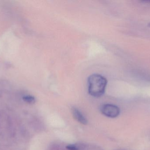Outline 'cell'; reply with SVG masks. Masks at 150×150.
<instances>
[{
  "mask_svg": "<svg viewBox=\"0 0 150 150\" xmlns=\"http://www.w3.org/2000/svg\"><path fill=\"white\" fill-rule=\"evenodd\" d=\"M88 90L89 94L95 97H101L104 94L107 84L105 77L99 74H93L88 77Z\"/></svg>",
  "mask_w": 150,
  "mask_h": 150,
  "instance_id": "1",
  "label": "cell"
},
{
  "mask_svg": "<svg viewBox=\"0 0 150 150\" xmlns=\"http://www.w3.org/2000/svg\"><path fill=\"white\" fill-rule=\"evenodd\" d=\"M102 114L110 118H115L120 114V109L118 107L112 104H105L100 108Z\"/></svg>",
  "mask_w": 150,
  "mask_h": 150,
  "instance_id": "2",
  "label": "cell"
},
{
  "mask_svg": "<svg viewBox=\"0 0 150 150\" xmlns=\"http://www.w3.org/2000/svg\"><path fill=\"white\" fill-rule=\"evenodd\" d=\"M72 113L74 118L79 123L83 125H86L87 124V119L83 116L82 113L76 108H73L72 109Z\"/></svg>",
  "mask_w": 150,
  "mask_h": 150,
  "instance_id": "3",
  "label": "cell"
},
{
  "mask_svg": "<svg viewBox=\"0 0 150 150\" xmlns=\"http://www.w3.org/2000/svg\"><path fill=\"white\" fill-rule=\"evenodd\" d=\"M67 149L69 150H79L78 147L74 144H69L66 147Z\"/></svg>",
  "mask_w": 150,
  "mask_h": 150,
  "instance_id": "5",
  "label": "cell"
},
{
  "mask_svg": "<svg viewBox=\"0 0 150 150\" xmlns=\"http://www.w3.org/2000/svg\"><path fill=\"white\" fill-rule=\"evenodd\" d=\"M23 100L25 101L29 104H33L35 102V99L33 96L28 95L24 97Z\"/></svg>",
  "mask_w": 150,
  "mask_h": 150,
  "instance_id": "4",
  "label": "cell"
},
{
  "mask_svg": "<svg viewBox=\"0 0 150 150\" xmlns=\"http://www.w3.org/2000/svg\"><path fill=\"white\" fill-rule=\"evenodd\" d=\"M149 25V27H150V23L149 24V25Z\"/></svg>",
  "mask_w": 150,
  "mask_h": 150,
  "instance_id": "6",
  "label": "cell"
}]
</instances>
